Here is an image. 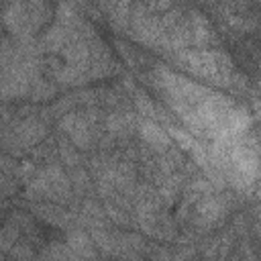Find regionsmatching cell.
Returning <instances> with one entry per match:
<instances>
[{
	"mask_svg": "<svg viewBox=\"0 0 261 261\" xmlns=\"http://www.w3.org/2000/svg\"><path fill=\"white\" fill-rule=\"evenodd\" d=\"M71 186H73V190L75 192H88L90 190V177H88V173L86 171H82L80 167H75L73 171H71Z\"/></svg>",
	"mask_w": 261,
	"mask_h": 261,
	"instance_id": "11",
	"label": "cell"
},
{
	"mask_svg": "<svg viewBox=\"0 0 261 261\" xmlns=\"http://www.w3.org/2000/svg\"><path fill=\"white\" fill-rule=\"evenodd\" d=\"M171 2H173V0H171Z\"/></svg>",
	"mask_w": 261,
	"mask_h": 261,
	"instance_id": "15",
	"label": "cell"
},
{
	"mask_svg": "<svg viewBox=\"0 0 261 261\" xmlns=\"http://www.w3.org/2000/svg\"><path fill=\"white\" fill-rule=\"evenodd\" d=\"M137 126V120L130 112H110L104 118V128L106 135L112 139H120V137H128L133 133V128Z\"/></svg>",
	"mask_w": 261,
	"mask_h": 261,
	"instance_id": "5",
	"label": "cell"
},
{
	"mask_svg": "<svg viewBox=\"0 0 261 261\" xmlns=\"http://www.w3.org/2000/svg\"><path fill=\"white\" fill-rule=\"evenodd\" d=\"M61 57L69 65L88 67V63H90V45H88V41H84V39H71V41H67L65 47L61 49Z\"/></svg>",
	"mask_w": 261,
	"mask_h": 261,
	"instance_id": "6",
	"label": "cell"
},
{
	"mask_svg": "<svg viewBox=\"0 0 261 261\" xmlns=\"http://www.w3.org/2000/svg\"><path fill=\"white\" fill-rule=\"evenodd\" d=\"M228 212V202L222 196H204L194 204V224L200 228H210L218 224Z\"/></svg>",
	"mask_w": 261,
	"mask_h": 261,
	"instance_id": "3",
	"label": "cell"
},
{
	"mask_svg": "<svg viewBox=\"0 0 261 261\" xmlns=\"http://www.w3.org/2000/svg\"><path fill=\"white\" fill-rule=\"evenodd\" d=\"M59 157H61V161L67 165V167H75L77 163H80V153L71 147V143H67V141H59Z\"/></svg>",
	"mask_w": 261,
	"mask_h": 261,
	"instance_id": "10",
	"label": "cell"
},
{
	"mask_svg": "<svg viewBox=\"0 0 261 261\" xmlns=\"http://www.w3.org/2000/svg\"><path fill=\"white\" fill-rule=\"evenodd\" d=\"M67 245L71 247L73 255H82V257H94L92 251V241L88 234H84L82 230H71L67 234Z\"/></svg>",
	"mask_w": 261,
	"mask_h": 261,
	"instance_id": "7",
	"label": "cell"
},
{
	"mask_svg": "<svg viewBox=\"0 0 261 261\" xmlns=\"http://www.w3.org/2000/svg\"><path fill=\"white\" fill-rule=\"evenodd\" d=\"M94 126L96 122H92L86 114H75V112H65L61 114V120H59V128L67 133V137L77 149H84V151L94 145V139H96Z\"/></svg>",
	"mask_w": 261,
	"mask_h": 261,
	"instance_id": "1",
	"label": "cell"
},
{
	"mask_svg": "<svg viewBox=\"0 0 261 261\" xmlns=\"http://www.w3.org/2000/svg\"><path fill=\"white\" fill-rule=\"evenodd\" d=\"M106 212H108V216H110L114 222H118V224H126V222H128V216H126L120 208H116V206H112V204L106 206Z\"/></svg>",
	"mask_w": 261,
	"mask_h": 261,
	"instance_id": "13",
	"label": "cell"
},
{
	"mask_svg": "<svg viewBox=\"0 0 261 261\" xmlns=\"http://www.w3.org/2000/svg\"><path fill=\"white\" fill-rule=\"evenodd\" d=\"M137 128H139L141 139H143L151 149H155L157 153H163V151H167V149L171 147L169 135H167L155 120H141V122H137Z\"/></svg>",
	"mask_w": 261,
	"mask_h": 261,
	"instance_id": "4",
	"label": "cell"
},
{
	"mask_svg": "<svg viewBox=\"0 0 261 261\" xmlns=\"http://www.w3.org/2000/svg\"><path fill=\"white\" fill-rule=\"evenodd\" d=\"M130 4L133 0H116V4L112 6L110 10V22L114 29L118 31H124L128 27V16H130Z\"/></svg>",
	"mask_w": 261,
	"mask_h": 261,
	"instance_id": "8",
	"label": "cell"
},
{
	"mask_svg": "<svg viewBox=\"0 0 261 261\" xmlns=\"http://www.w3.org/2000/svg\"><path fill=\"white\" fill-rule=\"evenodd\" d=\"M82 214L88 216V218H92V220H98V218H102V208H100L96 202L88 200V202L82 206Z\"/></svg>",
	"mask_w": 261,
	"mask_h": 261,
	"instance_id": "12",
	"label": "cell"
},
{
	"mask_svg": "<svg viewBox=\"0 0 261 261\" xmlns=\"http://www.w3.org/2000/svg\"><path fill=\"white\" fill-rule=\"evenodd\" d=\"M2 22L18 41H29L35 35V29L31 24L29 6L24 0H10V4L2 12Z\"/></svg>",
	"mask_w": 261,
	"mask_h": 261,
	"instance_id": "2",
	"label": "cell"
},
{
	"mask_svg": "<svg viewBox=\"0 0 261 261\" xmlns=\"http://www.w3.org/2000/svg\"><path fill=\"white\" fill-rule=\"evenodd\" d=\"M53 94H55L53 82H47V80H43L41 75H39L37 80H33L31 90H29V96H31L33 100H45V98H51Z\"/></svg>",
	"mask_w": 261,
	"mask_h": 261,
	"instance_id": "9",
	"label": "cell"
},
{
	"mask_svg": "<svg viewBox=\"0 0 261 261\" xmlns=\"http://www.w3.org/2000/svg\"><path fill=\"white\" fill-rule=\"evenodd\" d=\"M29 6H43V4H47V0H24Z\"/></svg>",
	"mask_w": 261,
	"mask_h": 261,
	"instance_id": "14",
	"label": "cell"
}]
</instances>
